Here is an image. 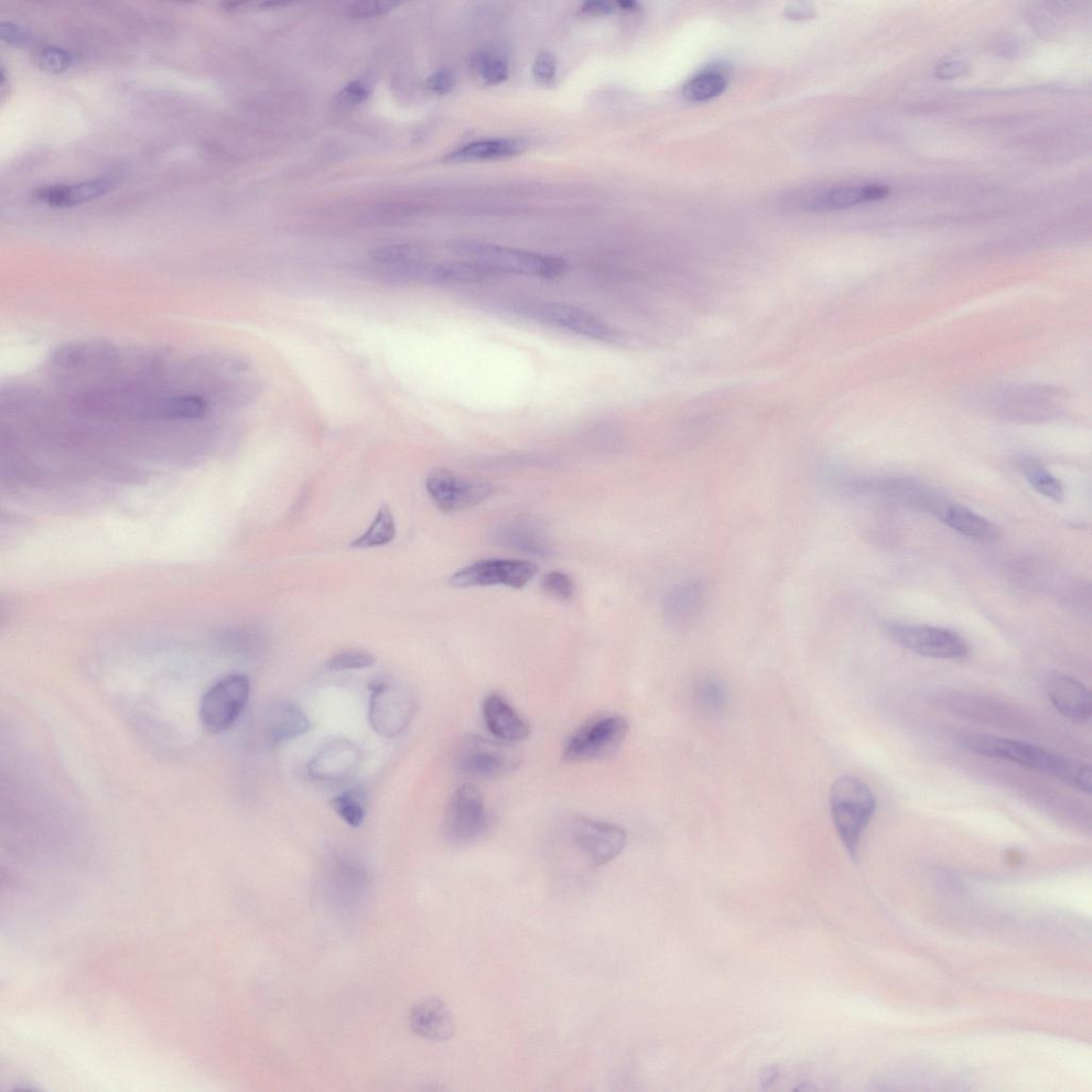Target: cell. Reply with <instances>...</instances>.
<instances>
[{"label": "cell", "instance_id": "obj_1", "mask_svg": "<svg viewBox=\"0 0 1092 1092\" xmlns=\"http://www.w3.org/2000/svg\"><path fill=\"white\" fill-rule=\"evenodd\" d=\"M448 248L453 254L471 259L472 263L488 268L495 274L555 279L564 275L567 270L564 259L515 248L459 240L449 243Z\"/></svg>", "mask_w": 1092, "mask_h": 1092}, {"label": "cell", "instance_id": "obj_2", "mask_svg": "<svg viewBox=\"0 0 1092 1092\" xmlns=\"http://www.w3.org/2000/svg\"><path fill=\"white\" fill-rule=\"evenodd\" d=\"M832 818L838 834L852 857L876 811L872 789L855 777H841L830 794Z\"/></svg>", "mask_w": 1092, "mask_h": 1092}, {"label": "cell", "instance_id": "obj_3", "mask_svg": "<svg viewBox=\"0 0 1092 1092\" xmlns=\"http://www.w3.org/2000/svg\"><path fill=\"white\" fill-rule=\"evenodd\" d=\"M630 724L615 713L600 715L583 723L565 744L564 759L579 763L608 758L620 748Z\"/></svg>", "mask_w": 1092, "mask_h": 1092}, {"label": "cell", "instance_id": "obj_4", "mask_svg": "<svg viewBox=\"0 0 1092 1092\" xmlns=\"http://www.w3.org/2000/svg\"><path fill=\"white\" fill-rule=\"evenodd\" d=\"M250 690V679L245 675H230L217 680L201 701L203 728L215 735L229 731L242 716Z\"/></svg>", "mask_w": 1092, "mask_h": 1092}, {"label": "cell", "instance_id": "obj_5", "mask_svg": "<svg viewBox=\"0 0 1092 1092\" xmlns=\"http://www.w3.org/2000/svg\"><path fill=\"white\" fill-rule=\"evenodd\" d=\"M517 315L597 341H612L615 333L603 320L581 309L556 302L527 301L513 307Z\"/></svg>", "mask_w": 1092, "mask_h": 1092}, {"label": "cell", "instance_id": "obj_6", "mask_svg": "<svg viewBox=\"0 0 1092 1092\" xmlns=\"http://www.w3.org/2000/svg\"><path fill=\"white\" fill-rule=\"evenodd\" d=\"M884 631L893 642L918 655L948 661H960L969 655L964 638L943 627L890 622Z\"/></svg>", "mask_w": 1092, "mask_h": 1092}, {"label": "cell", "instance_id": "obj_7", "mask_svg": "<svg viewBox=\"0 0 1092 1092\" xmlns=\"http://www.w3.org/2000/svg\"><path fill=\"white\" fill-rule=\"evenodd\" d=\"M370 689L372 728L383 738L397 737L414 717L416 701L413 691L402 684L384 682L374 684Z\"/></svg>", "mask_w": 1092, "mask_h": 1092}, {"label": "cell", "instance_id": "obj_8", "mask_svg": "<svg viewBox=\"0 0 1092 1092\" xmlns=\"http://www.w3.org/2000/svg\"><path fill=\"white\" fill-rule=\"evenodd\" d=\"M488 826V813L481 793L472 784L456 789L447 805L443 834L453 845L478 841Z\"/></svg>", "mask_w": 1092, "mask_h": 1092}, {"label": "cell", "instance_id": "obj_9", "mask_svg": "<svg viewBox=\"0 0 1092 1092\" xmlns=\"http://www.w3.org/2000/svg\"><path fill=\"white\" fill-rule=\"evenodd\" d=\"M959 743L966 749L979 755L1009 761L1047 775H1051L1057 755V752L1040 745L988 734H964L959 738Z\"/></svg>", "mask_w": 1092, "mask_h": 1092}, {"label": "cell", "instance_id": "obj_10", "mask_svg": "<svg viewBox=\"0 0 1092 1092\" xmlns=\"http://www.w3.org/2000/svg\"><path fill=\"white\" fill-rule=\"evenodd\" d=\"M508 745L480 737L463 740L455 759L458 772L479 779H495L513 773L520 759Z\"/></svg>", "mask_w": 1092, "mask_h": 1092}, {"label": "cell", "instance_id": "obj_11", "mask_svg": "<svg viewBox=\"0 0 1092 1092\" xmlns=\"http://www.w3.org/2000/svg\"><path fill=\"white\" fill-rule=\"evenodd\" d=\"M538 568L531 562L516 559H488L459 570L449 579L455 588L504 585L521 589L537 575Z\"/></svg>", "mask_w": 1092, "mask_h": 1092}, {"label": "cell", "instance_id": "obj_12", "mask_svg": "<svg viewBox=\"0 0 1092 1092\" xmlns=\"http://www.w3.org/2000/svg\"><path fill=\"white\" fill-rule=\"evenodd\" d=\"M427 491L440 511L457 513L480 505L492 492V486L481 480H470L447 470L432 471L426 481Z\"/></svg>", "mask_w": 1092, "mask_h": 1092}, {"label": "cell", "instance_id": "obj_13", "mask_svg": "<svg viewBox=\"0 0 1092 1092\" xmlns=\"http://www.w3.org/2000/svg\"><path fill=\"white\" fill-rule=\"evenodd\" d=\"M324 890L329 901L340 910H349L359 905L370 888V874L364 865L353 858L338 856L329 861L324 870Z\"/></svg>", "mask_w": 1092, "mask_h": 1092}, {"label": "cell", "instance_id": "obj_14", "mask_svg": "<svg viewBox=\"0 0 1092 1092\" xmlns=\"http://www.w3.org/2000/svg\"><path fill=\"white\" fill-rule=\"evenodd\" d=\"M572 838L583 855L596 867L617 858L627 840L622 827L589 818H578L573 823Z\"/></svg>", "mask_w": 1092, "mask_h": 1092}, {"label": "cell", "instance_id": "obj_15", "mask_svg": "<svg viewBox=\"0 0 1092 1092\" xmlns=\"http://www.w3.org/2000/svg\"><path fill=\"white\" fill-rule=\"evenodd\" d=\"M708 598L706 582L690 579L670 589L663 601L665 622L676 631L694 625L705 610Z\"/></svg>", "mask_w": 1092, "mask_h": 1092}, {"label": "cell", "instance_id": "obj_16", "mask_svg": "<svg viewBox=\"0 0 1092 1092\" xmlns=\"http://www.w3.org/2000/svg\"><path fill=\"white\" fill-rule=\"evenodd\" d=\"M361 762V751L349 741L339 740L324 745L308 764L314 779L342 780L351 776Z\"/></svg>", "mask_w": 1092, "mask_h": 1092}, {"label": "cell", "instance_id": "obj_17", "mask_svg": "<svg viewBox=\"0 0 1092 1092\" xmlns=\"http://www.w3.org/2000/svg\"><path fill=\"white\" fill-rule=\"evenodd\" d=\"M262 726L266 745L274 747L304 735L310 728V721L295 703L280 700L266 709Z\"/></svg>", "mask_w": 1092, "mask_h": 1092}, {"label": "cell", "instance_id": "obj_18", "mask_svg": "<svg viewBox=\"0 0 1092 1092\" xmlns=\"http://www.w3.org/2000/svg\"><path fill=\"white\" fill-rule=\"evenodd\" d=\"M411 1030L426 1041L443 1042L456 1034V1025L447 1005L440 999L421 1001L411 1009Z\"/></svg>", "mask_w": 1092, "mask_h": 1092}, {"label": "cell", "instance_id": "obj_19", "mask_svg": "<svg viewBox=\"0 0 1092 1092\" xmlns=\"http://www.w3.org/2000/svg\"><path fill=\"white\" fill-rule=\"evenodd\" d=\"M1046 695L1055 710L1074 721H1087L1092 715L1091 694L1076 678L1056 676L1048 679Z\"/></svg>", "mask_w": 1092, "mask_h": 1092}, {"label": "cell", "instance_id": "obj_20", "mask_svg": "<svg viewBox=\"0 0 1092 1092\" xmlns=\"http://www.w3.org/2000/svg\"><path fill=\"white\" fill-rule=\"evenodd\" d=\"M482 715L485 727L497 741L506 744L521 742L531 732L527 722L499 694L493 693L485 697Z\"/></svg>", "mask_w": 1092, "mask_h": 1092}, {"label": "cell", "instance_id": "obj_21", "mask_svg": "<svg viewBox=\"0 0 1092 1092\" xmlns=\"http://www.w3.org/2000/svg\"><path fill=\"white\" fill-rule=\"evenodd\" d=\"M114 185V181L108 179L59 183L39 188L34 192V199L52 208H72L105 196Z\"/></svg>", "mask_w": 1092, "mask_h": 1092}, {"label": "cell", "instance_id": "obj_22", "mask_svg": "<svg viewBox=\"0 0 1092 1092\" xmlns=\"http://www.w3.org/2000/svg\"><path fill=\"white\" fill-rule=\"evenodd\" d=\"M938 515L953 531L977 542L991 543L999 538L996 525L965 506L944 505Z\"/></svg>", "mask_w": 1092, "mask_h": 1092}, {"label": "cell", "instance_id": "obj_23", "mask_svg": "<svg viewBox=\"0 0 1092 1092\" xmlns=\"http://www.w3.org/2000/svg\"><path fill=\"white\" fill-rule=\"evenodd\" d=\"M525 145L517 139H484L453 150L446 160L450 164L461 162L504 159L523 152Z\"/></svg>", "mask_w": 1092, "mask_h": 1092}, {"label": "cell", "instance_id": "obj_24", "mask_svg": "<svg viewBox=\"0 0 1092 1092\" xmlns=\"http://www.w3.org/2000/svg\"><path fill=\"white\" fill-rule=\"evenodd\" d=\"M497 544L506 547L526 551V553L545 556L548 554V546L545 537L537 528L523 523H514L497 529L495 534Z\"/></svg>", "mask_w": 1092, "mask_h": 1092}, {"label": "cell", "instance_id": "obj_25", "mask_svg": "<svg viewBox=\"0 0 1092 1092\" xmlns=\"http://www.w3.org/2000/svg\"><path fill=\"white\" fill-rule=\"evenodd\" d=\"M496 275L492 270L470 262L432 265L430 284H472Z\"/></svg>", "mask_w": 1092, "mask_h": 1092}, {"label": "cell", "instance_id": "obj_26", "mask_svg": "<svg viewBox=\"0 0 1092 1092\" xmlns=\"http://www.w3.org/2000/svg\"><path fill=\"white\" fill-rule=\"evenodd\" d=\"M396 537L395 518L390 507L383 505L367 531L353 540L350 546L353 548H372L384 546L391 544Z\"/></svg>", "mask_w": 1092, "mask_h": 1092}, {"label": "cell", "instance_id": "obj_27", "mask_svg": "<svg viewBox=\"0 0 1092 1092\" xmlns=\"http://www.w3.org/2000/svg\"><path fill=\"white\" fill-rule=\"evenodd\" d=\"M369 256L371 261L377 265L400 266L427 262L424 248L411 244L376 247L371 250Z\"/></svg>", "mask_w": 1092, "mask_h": 1092}, {"label": "cell", "instance_id": "obj_28", "mask_svg": "<svg viewBox=\"0 0 1092 1092\" xmlns=\"http://www.w3.org/2000/svg\"><path fill=\"white\" fill-rule=\"evenodd\" d=\"M727 85L726 75L716 70L706 71L684 85L683 95L689 102H707L722 94Z\"/></svg>", "mask_w": 1092, "mask_h": 1092}, {"label": "cell", "instance_id": "obj_29", "mask_svg": "<svg viewBox=\"0 0 1092 1092\" xmlns=\"http://www.w3.org/2000/svg\"><path fill=\"white\" fill-rule=\"evenodd\" d=\"M1051 776L1078 791L1091 792V767L1088 763L1057 753Z\"/></svg>", "mask_w": 1092, "mask_h": 1092}, {"label": "cell", "instance_id": "obj_30", "mask_svg": "<svg viewBox=\"0 0 1092 1092\" xmlns=\"http://www.w3.org/2000/svg\"><path fill=\"white\" fill-rule=\"evenodd\" d=\"M1025 479L1038 493L1056 503L1065 499V489L1061 481L1048 472L1042 464L1033 459L1022 462Z\"/></svg>", "mask_w": 1092, "mask_h": 1092}, {"label": "cell", "instance_id": "obj_31", "mask_svg": "<svg viewBox=\"0 0 1092 1092\" xmlns=\"http://www.w3.org/2000/svg\"><path fill=\"white\" fill-rule=\"evenodd\" d=\"M335 814L339 815L351 828H359L366 817L365 798L359 789H349L330 800Z\"/></svg>", "mask_w": 1092, "mask_h": 1092}, {"label": "cell", "instance_id": "obj_32", "mask_svg": "<svg viewBox=\"0 0 1092 1092\" xmlns=\"http://www.w3.org/2000/svg\"><path fill=\"white\" fill-rule=\"evenodd\" d=\"M865 202L864 186H841L828 190L813 204L817 210H844Z\"/></svg>", "mask_w": 1092, "mask_h": 1092}, {"label": "cell", "instance_id": "obj_33", "mask_svg": "<svg viewBox=\"0 0 1092 1092\" xmlns=\"http://www.w3.org/2000/svg\"><path fill=\"white\" fill-rule=\"evenodd\" d=\"M480 78L489 84H500L510 74L506 60L494 50H481L475 59Z\"/></svg>", "mask_w": 1092, "mask_h": 1092}, {"label": "cell", "instance_id": "obj_34", "mask_svg": "<svg viewBox=\"0 0 1092 1092\" xmlns=\"http://www.w3.org/2000/svg\"><path fill=\"white\" fill-rule=\"evenodd\" d=\"M36 66L50 74H61L70 70L75 63L72 52L57 47H45L35 53Z\"/></svg>", "mask_w": 1092, "mask_h": 1092}, {"label": "cell", "instance_id": "obj_35", "mask_svg": "<svg viewBox=\"0 0 1092 1092\" xmlns=\"http://www.w3.org/2000/svg\"><path fill=\"white\" fill-rule=\"evenodd\" d=\"M696 699L702 710L719 712L726 707L727 691L717 679L706 678L696 689Z\"/></svg>", "mask_w": 1092, "mask_h": 1092}, {"label": "cell", "instance_id": "obj_36", "mask_svg": "<svg viewBox=\"0 0 1092 1092\" xmlns=\"http://www.w3.org/2000/svg\"><path fill=\"white\" fill-rule=\"evenodd\" d=\"M164 411L171 418L197 419L207 414L208 406L198 396H181L170 399Z\"/></svg>", "mask_w": 1092, "mask_h": 1092}, {"label": "cell", "instance_id": "obj_37", "mask_svg": "<svg viewBox=\"0 0 1092 1092\" xmlns=\"http://www.w3.org/2000/svg\"><path fill=\"white\" fill-rule=\"evenodd\" d=\"M376 664V657L365 650H348L335 654L329 661L328 667L333 672L370 668Z\"/></svg>", "mask_w": 1092, "mask_h": 1092}, {"label": "cell", "instance_id": "obj_38", "mask_svg": "<svg viewBox=\"0 0 1092 1092\" xmlns=\"http://www.w3.org/2000/svg\"><path fill=\"white\" fill-rule=\"evenodd\" d=\"M399 4L395 2H355L346 9V15L354 19L373 18L390 14Z\"/></svg>", "mask_w": 1092, "mask_h": 1092}, {"label": "cell", "instance_id": "obj_39", "mask_svg": "<svg viewBox=\"0 0 1092 1092\" xmlns=\"http://www.w3.org/2000/svg\"><path fill=\"white\" fill-rule=\"evenodd\" d=\"M542 586L548 596L559 600H569L575 594V583L561 572L548 573L544 578Z\"/></svg>", "mask_w": 1092, "mask_h": 1092}, {"label": "cell", "instance_id": "obj_40", "mask_svg": "<svg viewBox=\"0 0 1092 1092\" xmlns=\"http://www.w3.org/2000/svg\"><path fill=\"white\" fill-rule=\"evenodd\" d=\"M371 92L369 86L360 81L351 82L344 86L337 95V104L341 108H353L369 99Z\"/></svg>", "mask_w": 1092, "mask_h": 1092}, {"label": "cell", "instance_id": "obj_41", "mask_svg": "<svg viewBox=\"0 0 1092 1092\" xmlns=\"http://www.w3.org/2000/svg\"><path fill=\"white\" fill-rule=\"evenodd\" d=\"M556 71L555 57L548 51L539 53L533 66L535 80L542 84H550L556 78Z\"/></svg>", "mask_w": 1092, "mask_h": 1092}, {"label": "cell", "instance_id": "obj_42", "mask_svg": "<svg viewBox=\"0 0 1092 1092\" xmlns=\"http://www.w3.org/2000/svg\"><path fill=\"white\" fill-rule=\"evenodd\" d=\"M0 38L6 45L25 47L30 42L31 36L25 28L11 21H3L0 26Z\"/></svg>", "mask_w": 1092, "mask_h": 1092}, {"label": "cell", "instance_id": "obj_43", "mask_svg": "<svg viewBox=\"0 0 1092 1092\" xmlns=\"http://www.w3.org/2000/svg\"><path fill=\"white\" fill-rule=\"evenodd\" d=\"M455 86V77L450 71L441 70L432 74L427 81V88L437 94H447Z\"/></svg>", "mask_w": 1092, "mask_h": 1092}, {"label": "cell", "instance_id": "obj_44", "mask_svg": "<svg viewBox=\"0 0 1092 1092\" xmlns=\"http://www.w3.org/2000/svg\"><path fill=\"white\" fill-rule=\"evenodd\" d=\"M969 64L964 60H950L940 63L935 70L936 78L943 81L955 80L965 75Z\"/></svg>", "mask_w": 1092, "mask_h": 1092}, {"label": "cell", "instance_id": "obj_45", "mask_svg": "<svg viewBox=\"0 0 1092 1092\" xmlns=\"http://www.w3.org/2000/svg\"><path fill=\"white\" fill-rule=\"evenodd\" d=\"M581 10L582 13H585L586 15L604 16L611 14L613 10V7L610 3L598 2V0H594V2H587L583 4Z\"/></svg>", "mask_w": 1092, "mask_h": 1092}, {"label": "cell", "instance_id": "obj_46", "mask_svg": "<svg viewBox=\"0 0 1092 1092\" xmlns=\"http://www.w3.org/2000/svg\"><path fill=\"white\" fill-rule=\"evenodd\" d=\"M889 187L883 185H875L874 183V185L864 186L865 202L884 199L889 196Z\"/></svg>", "mask_w": 1092, "mask_h": 1092}, {"label": "cell", "instance_id": "obj_47", "mask_svg": "<svg viewBox=\"0 0 1092 1092\" xmlns=\"http://www.w3.org/2000/svg\"><path fill=\"white\" fill-rule=\"evenodd\" d=\"M998 50L1000 52V55H1003L1004 57H1011L1015 56V53L1018 52L1019 49L1018 47H1016L1014 42L1008 41L1003 42L1002 47L999 48Z\"/></svg>", "mask_w": 1092, "mask_h": 1092}, {"label": "cell", "instance_id": "obj_48", "mask_svg": "<svg viewBox=\"0 0 1092 1092\" xmlns=\"http://www.w3.org/2000/svg\"><path fill=\"white\" fill-rule=\"evenodd\" d=\"M778 1075H779V1070L777 1068L766 1069L762 1075V1085L764 1087L773 1085L776 1082Z\"/></svg>", "mask_w": 1092, "mask_h": 1092}, {"label": "cell", "instance_id": "obj_49", "mask_svg": "<svg viewBox=\"0 0 1092 1092\" xmlns=\"http://www.w3.org/2000/svg\"><path fill=\"white\" fill-rule=\"evenodd\" d=\"M618 6L620 7V9L625 10V11L638 10V4L635 3V2H619Z\"/></svg>", "mask_w": 1092, "mask_h": 1092}]
</instances>
